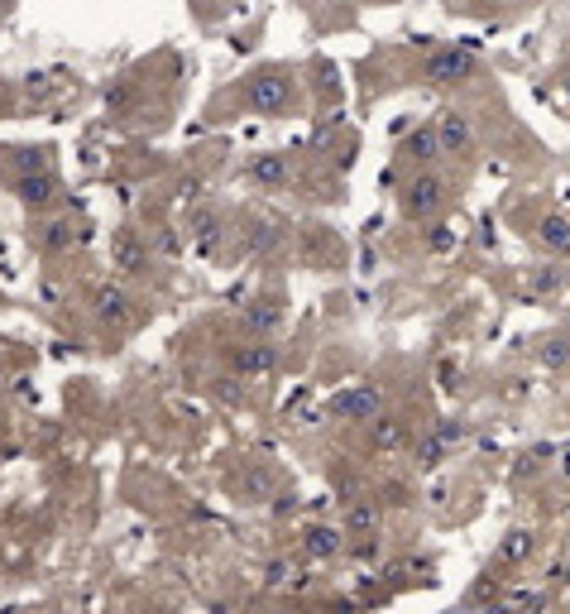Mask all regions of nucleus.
<instances>
[{"mask_svg": "<svg viewBox=\"0 0 570 614\" xmlns=\"http://www.w3.org/2000/svg\"><path fill=\"white\" fill-rule=\"evenodd\" d=\"M240 102L255 116H293L298 111V78L288 68H255L240 82Z\"/></svg>", "mask_w": 570, "mask_h": 614, "instance_id": "nucleus-1", "label": "nucleus"}, {"mask_svg": "<svg viewBox=\"0 0 570 614\" xmlns=\"http://www.w3.org/2000/svg\"><path fill=\"white\" fill-rule=\"evenodd\" d=\"M451 202V183L437 169H417L408 183L398 187V211L408 221H437Z\"/></svg>", "mask_w": 570, "mask_h": 614, "instance_id": "nucleus-2", "label": "nucleus"}, {"mask_svg": "<svg viewBox=\"0 0 570 614\" xmlns=\"http://www.w3.org/2000/svg\"><path fill=\"white\" fill-rule=\"evenodd\" d=\"M92 317L101 322V327H110V332H125V327H135L139 322V298H135V288L130 279H106V283H96L92 288Z\"/></svg>", "mask_w": 570, "mask_h": 614, "instance_id": "nucleus-3", "label": "nucleus"}, {"mask_svg": "<svg viewBox=\"0 0 570 614\" xmlns=\"http://www.w3.org/2000/svg\"><path fill=\"white\" fill-rule=\"evenodd\" d=\"M384 413V394L374 384H346L331 404H326V418L346 422V428H370V422Z\"/></svg>", "mask_w": 570, "mask_h": 614, "instance_id": "nucleus-4", "label": "nucleus"}, {"mask_svg": "<svg viewBox=\"0 0 570 614\" xmlns=\"http://www.w3.org/2000/svg\"><path fill=\"white\" fill-rule=\"evenodd\" d=\"M110 269H116L120 279H139V274L154 269L149 235L135 231V225H116V231H110Z\"/></svg>", "mask_w": 570, "mask_h": 614, "instance_id": "nucleus-5", "label": "nucleus"}, {"mask_svg": "<svg viewBox=\"0 0 570 614\" xmlns=\"http://www.w3.org/2000/svg\"><path fill=\"white\" fill-rule=\"evenodd\" d=\"M479 72V58L470 48H432L422 62V82L427 86H461Z\"/></svg>", "mask_w": 570, "mask_h": 614, "instance_id": "nucleus-6", "label": "nucleus"}, {"mask_svg": "<svg viewBox=\"0 0 570 614\" xmlns=\"http://www.w3.org/2000/svg\"><path fill=\"white\" fill-rule=\"evenodd\" d=\"M10 193L20 197L30 211H54L62 202V178L54 169H34V173H15L10 178Z\"/></svg>", "mask_w": 570, "mask_h": 614, "instance_id": "nucleus-7", "label": "nucleus"}, {"mask_svg": "<svg viewBox=\"0 0 570 614\" xmlns=\"http://www.w3.org/2000/svg\"><path fill=\"white\" fill-rule=\"evenodd\" d=\"M437 144H441V159H455V154H470L475 149V120L455 106H441L437 111Z\"/></svg>", "mask_w": 570, "mask_h": 614, "instance_id": "nucleus-8", "label": "nucleus"}, {"mask_svg": "<svg viewBox=\"0 0 570 614\" xmlns=\"http://www.w3.org/2000/svg\"><path fill=\"white\" fill-rule=\"evenodd\" d=\"M231 366H235V374H245V380L274 374V370H278V346H274V336H249V341H240V346L231 350Z\"/></svg>", "mask_w": 570, "mask_h": 614, "instance_id": "nucleus-9", "label": "nucleus"}, {"mask_svg": "<svg viewBox=\"0 0 570 614\" xmlns=\"http://www.w3.org/2000/svg\"><path fill=\"white\" fill-rule=\"evenodd\" d=\"M30 241H34L39 255H68V250L82 241V231H78V221H72L68 211H58V217H44L39 225H34Z\"/></svg>", "mask_w": 570, "mask_h": 614, "instance_id": "nucleus-10", "label": "nucleus"}, {"mask_svg": "<svg viewBox=\"0 0 570 614\" xmlns=\"http://www.w3.org/2000/svg\"><path fill=\"white\" fill-rule=\"evenodd\" d=\"M245 178L255 187H264V193H278V187L293 183V159L278 154V149H269V154H249Z\"/></svg>", "mask_w": 570, "mask_h": 614, "instance_id": "nucleus-11", "label": "nucleus"}, {"mask_svg": "<svg viewBox=\"0 0 570 614\" xmlns=\"http://www.w3.org/2000/svg\"><path fill=\"white\" fill-rule=\"evenodd\" d=\"M379 523H384L379 495H350L346 499V513H340V529H346V537H379Z\"/></svg>", "mask_w": 570, "mask_h": 614, "instance_id": "nucleus-12", "label": "nucleus"}, {"mask_svg": "<svg viewBox=\"0 0 570 614\" xmlns=\"http://www.w3.org/2000/svg\"><path fill=\"white\" fill-rule=\"evenodd\" d=\"M346 529L340 523H307L302 529V557H312V561H331V557H340L346 553Z\"/></svg>", "mask_w": 570, "mask_h": 614, "instance_id": "nucleus-13", "label": "nucleus"}, {"mask_svg": "<svg viewBox=\"0 0 570 614\" xmlns=\"http://www.w3.org/2000/svg\"><path fill=\"white\" fill-rule=\"evenodd\" d=\"M403 164H412V169H432L437 159H441V144H437V125H422V130H412L408 140H403Z\"/></svg>", "mask_w": 570, "mask_h": 614, "instance_id": "nucleus-14", "label": "nucleus"}, {"mask_svg": "<svg viewBox=\"0 0 570 614\" xmlns=\"http://www.w3.org/2000/svg\"><path fill=\"white\" fill-rule=\"evenodd\" d=\"M403 442H408V422L394 418V413H379V418L370 422V447L379 451V456H388V451H398Z\"/></svg>", "mask_w": 570, "mask_h": 614, "instance_id": "nucleus-15", "label": "nucleus"}, {"mask_svg": "<svg viewBox=\"0 0 570 614\" xmlns=\"http://www.w3.org/2000/svg\"><path fill=\"white\" fill-rule=\"evenodd\" d=\"M537 245L551 250V255H570V217L566 211H547L537 221Z\"/></svg>", "mask_w": 570, "mask_h": 614, "instance_id": "nucleus-16", "label": "nucleus"}, {"mask_svg": "<svg viewBox=\"0 0 570 614\" xmlns=\"http://www.w3.org/2000/svg\"><path fill=\"white\" fill-rule=\"evenodd\" d=\"M245 327L255 336H278V327H283V308H278V298H255V303L245 308Z\"/></svg>", "mask_w": 570, "mask_h": 614, "instance_id": "nucleus-17", "label": "nucleus"}, {"mask_svg": "<svg viewBox=\"0 0 570 614\" xmlns=\"http://www.w3.org/2000/svg\"><path fill=\"white\" fill-rule=\"evenodd\" d=\"M221 225H225V217L217 207H193V211H187V241L211 245L221 235Z\"/></svg>", "mask_w": 570, "mask_h": 614, "instance_id": "nucleus-18", "label": "nucleus"}, {"mask_svg": "<svg viewBox=\"0 0 570 614\" xmlns=\"http://www.w3.org/2000/svg\"><path fill=\"white\" fill-rule=\"evenodd\" d=\"M5 159L15 164V173L54 169V144H15V149H5Z\"/></svg>", "mask_w": 570, "mask_h": 614, "instance_id": "nucleus-19", "label": "nucleus"}, {"mask_svg": "<svg viewBox=\"0 0 570 614\" xmlns=\"http://www.w3.org/2000/svg\"><path fill=\"white\" fill-rule=\"evenodd\" d=\"M312 72H316V78H312L316 96H322L326 106H331V102H340V82H336V68H331V62H312Z\"/></svg>", "mask_w": 570, "mask_h": 614, "instance_id": "nucleus-20", "label": "nucleus"}, {"mask_svg": "<svg viewBox=\"0 0 570 614\" xmlns=\"http://www.w3.org/2000/svg\"><path fill=\"white\" fill-rule=\"evenodd\" d=\"M532 533H509L503 537V547H499V561H527L532 557Z\"/></svg>", "mask_w": 570, "mask_h": 614, "instance_id": "nucleus-21", "label": "nucleus"}, {"mask_svg": "<svg viewBox=\"0 0 570 614\" xmlns=\"http://www.w3.org/2000/svg\"><path fill=\"white\" fill-rule=\"evenodd\" d=\"M451 231V225H432V235H427V245H432V250H451V241H455V235H446Z\"/></svg>", "mask_w": 570, "mask_h": 614, "instance_id": "nucleus-22", "label": "nucleus"}, {"mask_svg": "<svg viewBox=\"0 0 570 614\" xmlns=\"http://www.w3.org/2000/svg\"><path fill=\"white\" fill-rule=\"evenodd\" d=\"M10 106H15V92H10V82L0 78V116H10Z\"/></svg>", "mask_w": 570, "mask_h": 614, "instance_id": "nucleus-23", "label": "nucleus"}, {"mask_svg": "<svg viewBox=\"0 0 570 614\" xmlns=\"http://www.w3.org/2000/svg\"><path fill=\"white\" fill-rule=\"evenodd\" d=\"M561 92H566V102H570V72H566V82H561Z\"/></svg>", "mask_w": 570, "mask_h": 614, "instance_id": "nucleus-24", "label": "nucleus"}]
</instances>
